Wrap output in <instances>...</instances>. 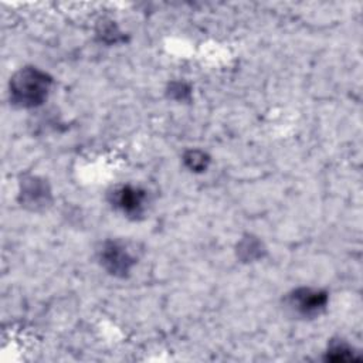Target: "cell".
<instances>
[{
    "label": "cell",
    "mask_w": 363,
    "mask_h": 363,
    "mask_svg": "<svg viewBox=\"0 0 363 363\" xmlns=\"http://www.w3.org/2000/svg\"><path fill=\"white\" fill-rule=\"evenodd\" d=\"M52 78L35 68L24 67L10 79V101L18 108H34L41 105L51 89Z\"/></svg>",
    "instance_id": "cell-1"
},
{
    "label": "cell",
    "mask_w": 363,
    "mask_h": 363,
    "mask_svg": "<svg viewBox=\"0 0 363 363\" xmlns=\"http://www.w3.org/2000/svg\"><path fill=\"white\" fill-rule=\"evenodd\" d=\"M329 302L328 292L316 288H298L288 294L286 305L288 308L302 316V318H315L320 315Z\"/></svg>",
    "instance_id": "cell-2"
},
{
    "label": "cell",
    "mask_w": 363,
    "mask_h": 363,
    "mask_svg": "<svg viewBox=\"0 0 363 363\" xmlns=\"http://www.w3.org/2000/svg\"><path fill=\"white\" fill-rule=\"evenodd\" d=\"M99 261L102 267L113 277H126L136 259L121 241H105L99 250Z\"/></svg>",
    "instance_id": "cell-3"
},
{
    "label": "cell",
    "mask_w": 363,
    "mask_h": 363,
    "mask_svg": "<svg viewBox=\"0 0 363 363\" xmlns=\"http://www.w3.org/2000/svg\"><path fill=\"white\" fill-rule=\"evenodd\" d=\"M109 201L125 216L136 218L145 211L146 191L130 184L118 186L109 193Z\"/></svg>",
    "instance_id": "cell-4"
},
{
    "label": "cell",
    "mask_w": 363,
    "mask_h": 363,
    "mask_svg": "<svg viewBox=\"0 0 363 363\" xmlns=\"http://www.w3.org/2000/svg\"><path fill=\"white\" fill-rule=\"evenodd\" d=\"M20 200L26 207L31 210L44 208L51 200L50 187L40 177H24L20 184Z\"/></svg>",
    "instance_id": "cell-5"
},
{
    "label": "cell",
    "mask_w": 363,
    "mask_h": 363,
    "mask_svg": "<svg viewBox=\"0 0 363 363\" xmlns=\"http://www.w3.org/2000/svg\"><path fill=\"white\" fill-rule=\"evenodd\" d=\"M325 359L335 363H340V362L343 363V362L359 360V356H356L354 350L347 343L336 340V342H332L330 346L328 347Z\"/></svg>",
    "instance_id": "cell-6"
},
{
    "label": "cell",
    "mask_w": 363,
    "mask_h": 363,
    "mask_svg": "<svg viewBox=\"0 0 363 363\" xmlns=\"http://www.w3.org/2000/svg\"><path fill=\"white\" fill-rule=\"evenodd\" d=\"M183 162L189 170L200 173L207 169V166L210 163V157L203 150L190 149L183 155Z\"/></svg>",
    "instance_id": "cell-7"
},
{
    "label": "cell",
    "mask_w": 363,
    "mask_h": 363,
    "mask_svg": "<svg viewBox=\"0 0 363 363\" xmlns=\"http://www.w3.org/2000/svg\"><path fill=\"white\" fill-rule=\"evenodd\" d=\"M238 254L241 255L242 259L252 261L262 255V244L254 237H247L240 242Z\"/></svg>",
    "instance_id": "cell-8"
},
{
    "label": "cell",
    "mask_w": 363,
    "mask_h": 363,
    "mask_svg": "<svg viewBox=\"0 0 363 363\" xmlns=\"http://www.w3.org/2000/svg\"><path fill=\"white\" fill-rule=\"evenodd\" d=\"M98 37L105 41V43H109V44H115L121 40H123V35L122 33L118 30V27L112 23V21H101L99 24V28H98Z\"/></svg>",
    "instance_id": "cell-9"
},
{
    "label": "cell",
    "mask_w": 363,
    "mask_h": 363,
    "mask_svg": "<svg viewBox=\"0 0 363 363\" xmlns=\"http://www.w3.org/2000/svg\"><path fill=\"white\" fill-rule=\"evenodd\" d=\"M167 94L170 98H173L176 101H187V99H190V86L184 82L176 81V82L169 84Z\"/></svg>",
    "instance_id": "cell-10"
}]
</instances>
